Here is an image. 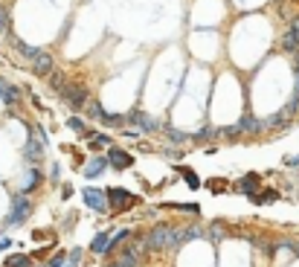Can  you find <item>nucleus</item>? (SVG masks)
I'll return each instance as SVG.
<instances>
[{
	"instance_id": "nucleus-23",
	"label": "nucleus",
	"mask_w": 299,
	"mask_h": 267,
	"mask_svg": "<svg viewBox=\"0 0 299 267\" xmlns=\"http://www.w3.org/2000/svg\"><path fill=\"white\" fill-rule=\"evenodd\" d=\"M17 50H20V55H26V58H35L41 50H35V47H29V44H23V41H17Z\"/></svg>"
},
{
	"instance_id": "nucleus-11",
	"label": "nucleus",
	"mask_w": 299,
	"mask_h": 267,
	"mask_svg": "<svg viewBox=\"0 0 299 267\" xmlns=\"http://www.w3.org/2000/svg\"><path fill=\"white\" fill-rule=\"evenodd\" d=\"M131 122H134V125H140L143 131H157V128H160V119L149 117V114H134Z\"/></svg>"
},
{
	"instance_id": "nucleus-27",
	"label": "nucleus",
	"mask_w": 299,
	"mask_h": 267,
	"mask_svg": "<svg viewBox=\"0 0 299 267\" xmlns=\"http://www.w3.org/2000/svg\"><path fill=\"white\" fill-rule=\"evenodd\" d=\"M6 29H9V12L0 9V32H6Z\"/></svg>"
},
{
	"instance_id": "nucleus-18",
	"label": "nucleus",
	"mask_w": 299,
	"mask_h": 267,
	"mask_svg": "<svg viewBox=\"0 0 299 267\" xmlns=\"http://www.w3.org/2000/svg\"><path fill=\"white\" fill-rule=\"evenodd\" d=\"M41 180V174H38V168H29V174H26V183H23V189L20 192H32V186Z\"/></svg>"
},
{
	"instance_id": "nucleus-2",
	"label": "nucleus",
	"mask_w": 299,
	"mask_h": 267,
	"mask_svg": "<svg viewBox=\"0 0 299 267\" xmlns=\"http://www.w3.org/2000/svg\"><path fill=\"white\" fill-rule=\"evenodd\" d=\"M58 90H61V96H64V102L70 108L82 111L84 105H87V90H84L82 84H61Z\"/></svg>"
},
{
	"instance_id": "nucleus-24",
	"label": "nucleus",
	"mask_w": 299,
	"mask_h": 267,
	"mask_svg": "<svg viewBox=\"0 0 299 267\" xmlns=\"http://www.w3.org/2000/svg\"><path fill=\"white\" fill-rule=\"evenodd\" d=\"M102 122H105V125H122V122H125V117H119V114H105V117H102Z\"/></svg>"
},
{
	"instance_id": "nucleus-19",
	"label": "nucleus",
	"mask_w": 299,
	"mask_h": 267,
	"mask_svg": "<svg viewBox=\"0 0 299 267\" xmlns=\"http://www.w3.org/2000/svg\"><path fill=\"white\" fill-rule=\"evenodd\" d=\"M111 139L105 136V134H90V148H105Z\"/></svg>"
},
{
	"instance_id": "nucleus-3",
	"label": "nucleus",
	"mask_w": 299,
	"mask_h": 267,
	"mask_svg": "<svg viewBox=\"0 0 299 267\" xmlns=\"http://www.w3.org/2000/svg\"><path fill=\"white\" fill-rule=\"evenodd\" d=\"M29 212H32V200L26 198V195H15L12 212H9V224H23L29 218Z\"/></svg>"
},
{
	"instance_id": "nucleus-22",
	"label": "nucleus",
	"mask_w": 299,
	"mask_h": 267,
	"mask_svg": "<svg viewBox=\"0 0 299 267\" xmlns=\"http://www.w3.org/2000/svg\"><path fill=\"white\" fill-rule=\"evenodd\" d=\"M180 174L186 177V183L192 186V189H198V186H200V180H198V174H195V171H189V168H180Z\"/></svg>"
},
{
	"instance_id": "nucleus-4",
	"label": "nucleus",
	"mask_w": 299,
	"mask_h": 267,
	"mask_svg": "<svg viewBox=\"0 0 299 267\" xmlns=\"http://www.w3.org/2000/svg\"><path fill=\"white\" fill-rule=\"evenodd\" d=\"M82 198H84V203H87L93 212H105V209H108V198H105L102 189H93V186H90V189H84V192H82Z\"/></svg>"
},
{
	"instance_id": "nucleus-17",
	"label": "nucleus",
	"mask_w": 299,
	"mask_h": 267,
	"mask_svg": "<svg viewBox=\"0 0 299 267\" xmlns=\"http://www.w3.org/2000/svg\"><path fill=\"white\" fill-rule=\"evenodd\" d=\"M288 117H291L288 111H279L276 117H270V119H267V125H270V128H285V125H288Z\"/></svg>"
},
{
	"instance_id": "nucleus-25",
	"label": "nucleus",
	"mask_w": 299,
	"mask_h": 267,
	"mask_svg": "<svg viewBox=\"0 0 299 267\" xmlns=\"http://www.w3.org/2000/svg\"><path fill=\"white\" fill-rule=\"evenodd\" d=\"M276 198H279L276 192H265V195H253V200H256V203H270V200H276Z\"/></svg>"
},
{
	"instance_id": "nucleus-14",
	"label": "nucleus",
	"mask_w": 299,
	"mask_h": 267,
	"mask_svg": "<svg viewBox=\"0 0 299 267\" xmlns=\"http://www.w3.org/2000/svg\"><path fill=\"white\" fill-rule=\"evenodd\" d=\"M256 189H259V177L256 174H247V177L238 180V192H244V195H256Z\"/></svg>"
},
{
	"instance_id": "nucleus-15",
	"label": "nucleus",
	"mask_w": 299,
	"mask_h": 267,
	"mask_svg": "<svg viewBox=\"0 0 299 267\" xmlns=\"http://www.w3.org/2000/svg\"><path fill=\"white\" fill-rule=\"evenodd\" d=\"M90 250H93V253H108V250H111V238H108V233L96 235L93 244H90Z\"/></svg>"
},
{
	"instance_id": "nucleus-8",
	"label": "nucleus",
	"mask_w": 299,
	"mask_h": 267,
	"mask_svg": "<svg viewBox=\"0 0 299 267\" xmlns=\"http://www.w3.org/2000/svg\"><path fill=\"white\" fill-rule=\"evenodd\" d=\"M105 163H111L114 168H128L131 166V154H125V151H119V148H108V160Z\"/></svg>"
},
{
	"instance_id": "nucleus-7",
	"label": "nucleus",
	"mask_w": 299,
	"mask_h": 267,
	"mask_svg": "<svg viewBox=\"0 0 299 267\" xmlns=\"http://www.w3.org/2000/svg\"><path fill=\"white\" fill-rule=\"evenodd\" d=\"M105 198L111 200L117 209H122L125 203H134V195L128 192V189H108V192H105Z\"/></svg>"
},
{
	"instance_id": "nucleus-13",
	"label": "nucleus",
	"mask_w": 299,
	"mask_h": 267,
	"mask_svg": "<svg viewBox=\"0 0 299 267\" xmlns=\"http://www.w3.org/2000/svg\"><path fill=\"white\" fill-rule=\"evenodd\" d=\"M105 166H108V163H105L102 157H93V160L84 166V177H99L102 171H105Z\"/></svg>"
},
{
	"instance_id": "nucleus-1",
	"label": "nucleus",
	"mask_w": 299,
	"mask_h": 267,
	"mask_svg": "<svg viewBox=\"0 0 299 267\" xmlns=\"http://www.w3.org/2000/svg\"><path fill=\"white\" fill-rule=\"evenodd\" d=\"M171 235H174V227H168V224H157V227L146 235V247H149V250L171 247Z\"/></svg>"
},
{
	"instance_id": "nucleus-5",
	"label": "nucleus",
	"mask_w": 299,
	"mask_h": 267,
	"mask_svg": "<svg viewBox=\"0 0 299 267\" xmlns=\"http://www.w3.org/2000/svg\"><path fill=\"white\" fill-rule=\"evenodd\" d=\"M282 50L285 52H299V17L291 20L288 32L282 35Z\"/></svg>"
},
{
	"instance_id": "nucleus-26",
	"label": "nucleus",
	"mask_w": 299,
	"mask_h": 267,
	"mask_svg": "<svg viewBox=\"0 0 299 267\" xmlns=\"http://www.w3.org/2000/svg\"><path fill=\"white\" fill-rule=\"evenodd\" d=\"M50 267H67V256H64V253H58V256H52Z\"/></svg>"
},
{
	"instance_id": "nucleus-21",
	"label": "nucleus",
	"mask_w": 299,
	"mask_h": 267,
	"mask_svg": "<svg viewBox=\"0 0 299 267\" xmlns=\"http://www.w3.org/2000/svg\"><path fill=\"white\" fill-rule=\"evenodd\" d=\"M9 267H32V262H29V256H12Z\"/></svg>"
},
{
	"instance_id": "nucleus-31",
	"label": "nucleus",
	"mask_w": 299,
	"mask_h": 267,
	"mask_svg": "<svg viewBox=\"0 0 299 267\" xmlns=\"http://www.w3.org/2000/svg\"><path fill=\"white\" fill-rule=\"evenodd\" d=\"M221 233H224V227L221 224H212V238H221Z\"/></svg>"
},
{
	"instance_id": "nucleus-9",
	"label": "nucleus",
	"mask_w": 299,
	"mask_h": 267,
	"mask_svg": "<svg viewBox=\"0 0 299 267\" xmlns=\"http://www.w3.org/2000/svg\"><path fill=\"white\" fill-rule=\"evenodd\" d=\"M32 70L38 73V76H47V73H52V58L47 55V52H38L32 58Z\"/></svg>"
},
{
	"instance_id": "nucleus-30",
	"label": "nucleus",
	"mask_w": 299,
	"mask_h": 267,
	"mask_svg": "<svg viewBox=\"0 0 299 267\" xmlns=\"http://www.w3.org/2000/svg\"><path fill=\"white\" fill-rule=\"evenodd\" d=\"M70 128H73V131H79V134H87V131H84V122H82V119H70Z\"/></svg>"
},
{
	"instance_id": "nucleus-20",
	"label": "nucleus",
	"mask_w": 299,
	"mask_h": 267,
	"mask_svg": "<svg viewBox=\"0 0 299 267\" xmlns=\"http://www.w3.org/2000/svg\"><path fill=\"white\" fill-rule=\"evenodd\" d=\"M166 134H168V139H171V142H186V139H189V136H186L183 131L171 128V125H166Z\"/></svg>"
},
{
	"instance_id": "nucleus-28",
	"label": "nucleus",
	"mask_w": 299,
	"mask_h": 267,
	"mask_svg": "<svg viewBox=\"0 0 299 267\" xmlns=\"http://www.w3.org/2000/svg\"><path fill=\"white\" fill-rule=\"evenodd\" d=\"M209 136H218V131H212V128H203V131L195 134V139H209Z\"/></svg>"
},
{
	"instance_id": "nucleus-6",
	"label": "nucleus",
	"mask_w": 299,
	"mask_h": 267,
	"mask_svg": "<svg viewBox=\"0 0 299 267\" xmlns=\"http://www.w3.org/2000/svg\"><path fill=\"white\" fill-rule=\"evenodd\" d=\"M26 157H29V160H41V157H44V131H41V128H38V131H32V136H29Z\"/></svg>"
},
{
	"instance_id": "nucleus-10",
	"label": "nucleus",
	"mask_w": 299,
	"mask_h": 267,
	"mask_svg": "<svg viewBox=\"0 0 299 267\" xmlns=\"http://www.w3.org/2000/svg\"><path fill=\"white\" fill-rule=\"evenodd\" d=\"M108 267H137V247H125L122 256H119L117 262H111Z\"/></svg>"
},
{
	"instance_id": "nucleus-29",
	"label": "nucleus",
	"mask_w": 299,
	"mask_h": 267,
	"mask_svg": "<svg viewBox=\"0 0 299 267\" xmlns=\"http://www.w3.org/2000/svg\"><path fill=\"white\" fill-rule=\"evenodd\" d=\"M218 134H221V136H238L241 131H238V125H230V128H221Z\"/></svg>"
},
{
	"instance_id": "nucleus-32",
	"label": "nucleus",
	"mask_w": 299,
	"mask_h": 267,
	"mask_svg": "<svg viewBox=\"0 0 299 267\" xmlns=\"http://www.w3.org/2000/svg\"><path fill=\"white\" fill-rule=\"evenodd\" d=\"M285 166H299V154H294V157H288V160H285Z\"/></svg>"
},
{
	"instance_id": "nucleus-16",
	"label": "nucleus",
	"mask_w": 299,
	"mask_h": 267,
	"mask_svg": "<svg viewBox=\"0 0 299 267\" xmlns=\"http://www.w3.org/2000/svg\"><path fill=\"white\" fill-rule=\"evenodd\" d=\"M0 99L3 102H17V87H12L9 82L0 79Z\"/></svg>"
},
{
	"instance_id": "nucleus-12",
	"label": "nucleus",
	"mask_w": 299,
	"mask_h": 267,
	"mask_svg": "<svg viewBox=\"0 0 299 267\" xmlns=\"http://www.w3.org/2000/svg\"><path fill=\"white\" fill-rule=\"evenodd\" d=\"M238 131L241 134H259L262 131V122H256V117H241V122H238Z\"/></svg>"
},
{
	"instance_id": "nucleus-33",
	"label": "nucleus",
	"mask_w": 299,
	"mask_h": 267,
	"mask_svg": "<svg viewBox=\"0 0 299 267\" xmlns=\"http://www.w3.org/2000/svg\"><path fill=\"white\" fill-rule=\"evenodd\" d=\"M6 247H9V241H6V238H3V241H0V250H6Z\"/></svg>"
}]
</instances>
